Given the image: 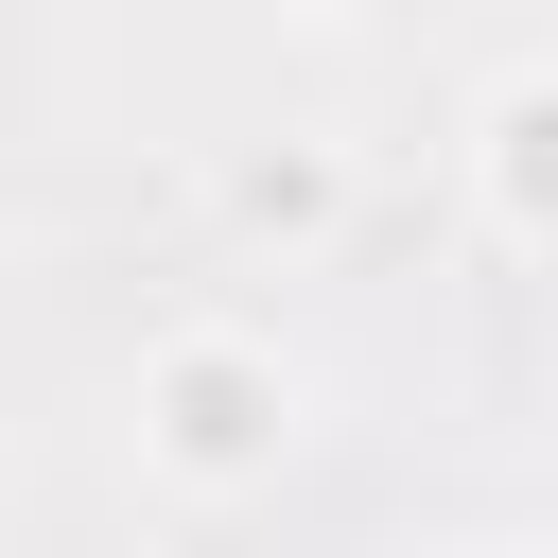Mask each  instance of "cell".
<instances>
[{"label": "cell", "instance_id": "3", "mask_svg": "<svg viewBox=\"0 0 558 558\" xmlns=\"http://www.w3.org/2000/svg\"><path fill=\"white\" fill-rule=\"evenodd\" d=\"M331 209H349V174H331L314 140H262V157H227V227H244V244H331Z\"/></svg>", "mask_w": 558, "mask_h": 558}, {"label": "cell", "instance_id": "1", "mask_svg": "<svg viewBox=\"0 0 558 558\" xmlns=\"http://www.w3.org/2000/svg\"><path fill=\"white\" fill-rule=\"evenodd\" d=\"M140 453L174 471V488H279V453H296V366L262 349V331H174L157 366H140Z\"/></svg>", "mask_w": 558, "mask_h": 558}, {"label": "cell", "instance_id": "4", "mask_svg": "<svg viewBox=\"0 0 558 558\" xmlns=\"http://www.w3.org/2000/svg\"><path fill=\"white\" fill-rule=\"evenodd\" d=\"M262 17H349V0H262Z\"/></svg>", "mask_w": 558, "mask_h": 558}, {"label": "cell", "instance_id": "5", "mask_svg": "<svg viewBox=\"0 0 558 558\" xmlns=\"http://www.w3.org/2000/svg\"><path fill=\"white\" fill-rule=\"evenodd\" d=\"M488 558H558V541H488Z\"/></svg>", "mask_w": 558, "mask_h": 558}, {"label": "cell", "instance_id": "2", "mask_svg": "<svg viewBox=\"0 0 558 558\" xmlns=\"http://www.w3.org/2000/svg\"><path fill=\"white\" fill-rule=\"evenodd\" d=\"M471 209L506 244H558V52H523L488 105H471Z\"/></svg>", "mask_w": 558, "mask_h": 558}]
</instances>
